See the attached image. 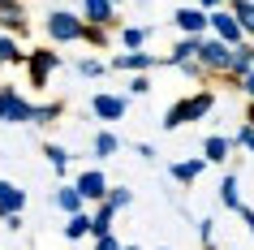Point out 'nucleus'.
I'll list each match as a JSON object with an SVG mask.
<instances>
[{
  "label": "nucleus",
  "instance_id": "6",
  "mask_svg": "<svg viewBox=\"0 0 254 250\" xmlns=\"http://www.w3.org/2000/svg\"><path fill=\"white\" fill-rule=\"evenodd\" d=\"M155 65H168V61H160L155 52H142V48H125V52H117L108 61V69H125V74H147Z\"/></svg>",
  "mask_w": 254,
  "mask_h": 250
},
{
  "label": "nucleus",
  "instance_id": "8",
  "mask_svg": "<svg viewBox=\"0 0 254 250\" xmlns=\"http://www.w3.org/2000/svg\"><path fill=\"white\" fill-rule=\"evenodd\" d=\"M91 112L99 121H121L125 112H129V95H108V91H99V95H91Z\"/></svg>",
  "mask_w": 254,
  "mask_h": 250
},
{
  "label": "nucleus",
  "instance_id": "5",
  "mask_svg": "<svg viewBox=\"0 0 254 250\" xmlns=\"http://www.w3.org/2000/svg\"><path fill=\"white\" fill-rule=\"evenodd\" d=\"M26 74H30V86H48V78H52V69L61 65V52H52V48H35V52H26Z\"/></svg>",
  "mask_w": 254,
  "mask_h": 250
},
{
  "label": "nucleus",
  "instance_id": "9",
  "mask_svg": "<svg viewBox=\"0 0 254 250\" xmlns=\"http://www.w3.org/2000/svg\"><path fill=\"white\" fill-rule=\"evenodd\" d=\"M82 22L86 26H112L117 22V4L112 0H82Z\"/></svg>",
  "mask_w": 254,
  "mask_h": 250
},
{
  "label": "nucleus",
  "instance_id": "32",
  "mask_svg": "<svg viewBox=\"0 0 254 250\" xmlns=\"http://www.w3.org/2000/svg\"><path fill=\"white\" fill-rule=\"evenodd\" d=\"M198 233H202V242H207V250L215 246V220H198Z\"/></svg>",
  "mask_w": 254,
  "mask_h": 250
},
{
  "label": "nucleus",
  "instance_id": "23",
  "mask_svg": "<svg viewBox=\"0 0 254 250\" xmlns=\"http://www.w3.org/2000/svg\"><path fill=\"white\" fill-rule=\"evenodd\" d=\"M26 61V52L17 48V39L13 35H0V65H22Z\"/></svg>",
  "mask_w": 254,
  "mask_h": 250
},
{
  "label": "nucleus",
  "instance_id": "26",
  "mask_svg": "<svg viewBox=\"0 0 254 250\" xmlns=\"http://www.w3.org/2000/svg\"><path fill=\"white\" fill-rule=\"evenodd\" d=\"M104 198H108L117 211H125L129 203H134V190H125V185H108V194H104Z\"/></svg>",
  "mask_w": 254,
  "mask_h": 250
},
{
  "label": "nucleus",
  "instance_id": "17",
  "mask_svg": "<svg viewBox=\"0 0 254 250\" xmlns=\"http://www.w3.org/2000/svg\"><path fill=\"white\" fill-rule=\"evenodd\" d=\"M202 168H207V160H177V164H173V181L194 185L202 177Z\"/></svg>",
  "mask_w": 254,
  "mask_h": 250
},
{
  "label": "nucleus",
  "instance_id": "14",
  "mask_svg": "<svg viewBox=\"0 0 254 250\" xmlns=\"http://www.w3.org/2000/svg\"><path fill=\"white\" fill-rule=\"evenodd\" d=\"M228 151H233V138H228V134H211V138L202 143V160H207V164H224Z\"/></svg>",
  "mask_w": 254,
  "mask_h": 250
},
{
  "label": "nucleus",
  "instance_id": "35",
  "mask_svg": "<svg viewBox=\"0 0 254 250\" xmlns=\"http://www.w3.org/2000/svg\"><path fill=\"white\" fill-rule=\"evenodd\" d=\"M4 229H9V233H17V229H22V211H13V216H4Z\"/></svg>",
  "mask_w": 254,
  "mask_h": 250
},
{
  "label": "nucleus",
  "instance_id": "2",
  "mask_svg": "<svg viewBox=\"0 0 254 250\" xmlns=\"http://www.w3.org/2000/svg\"><path fill=\"white\" fill-rule=\"evenodd\" d=\"M43 30H48V39H52V43H82V39H86V22H82V13H69V9H52L48 22H43Z\"/></svg>",
  "mask_w": 254,
  "mask_h": 250
},
{
  "label": "nucleus",
  "instance_id": "31",
  "mask_svg": "<svg viewBox=\"0 0 254 250\" xmlns=\"http://www.w3.org/2000/svg\"><path fill=\"white\" fill-rule=\"evenodd\" d=\"M233 143H241V147H246V151L254 156V125H250V121H246V125L237 130V138H233Z\"/></svg>",
  "mask_w": 254,
  "mask_h": 250
},
{
  "label": "nucleus",
  "instance_id": "37",
  "mask_svg": "<svg viewBox=\"0 0 254 250\" xmlns=\"http://www.w3.org/2000/svg\"><path fill=\"white\" fill-rule=\"evenodd\" d=\"M202 9H220V4H224V0H198Z\"/></svg>",
  "mask_w": 254,
  "mask_h": 250
},
{
  "label": "nucleus",
  "instance_id": "7",
  "mask_svg": "<svg viewBox=\"0 0 254 250\" xmlns=\"http://www.w3.org/2000/svg\"><path fill=\"white\" fill-rule=\"evenodd\" d=\"M207 30H211L215 39H224V43H241L246 35H241V26H237V17H233V9H207Z\"/></svg>",
  "mask_w": 254,
  "mask_h": 250
},
{
  "label": "nucleus",
  "instance_id": "24",
  "mask_svg": "<svg viewBox=\"0 0 254 250\" xmlns=\"http://www.w3.org/2000/svg\"><path fill=\"white\" fill-rule=\"evenodd\" d=\"M43 156H48V164H52V168L61 172V177L69 172V151H65L61 143H43Z\"/></svg>",
  "mask_w": 254,
  "mask_h": 250
},
{
  "label": "nucleus",
  "instance_id": "36",
  "mask_svg": "<svg viewBox=\"0 0 254 250\" xmlns=\"http://www.w3.org/2000/svg\"><path fill=\"white\" fill-rule=\"evenodd\" d=\"M237 211H241V220L250 224V233H254V211H250V207H246V203H241V207H237Z\"/></svg>",
  "mask_w": 254,
  "mask_h": 250
},
{
  "label": "nucleus",
  "instance_id": "1",
  "mask_svg": "<svg viewBox=\"0 0 254 250\" xmlns=\"http://www.w3.org/2000/svg\"><path fill=\"white\" fill-rule=\"evenodd\" d=\"M211 108H215V95H211V91H194V95H186V99H177V104L164 112L160 125L173 134V130H181V125H194V121H202Z\"/></svg>",
  "mask_w": 254,
  "mask_h": 250
},
{
  "label": "nucleus",
  "instance_id": "22",
  "mask_svg": "<svg viewBox=\"0 0 254 250\" xmlns=\"http://www.w3.org/2000/svg\"><path fill=\"white\" fill-rule=\"evenodd\" d=\"M220 203H224L228 211L241 207V190H237V177H233V172H224V181H220Z\"/></svg>",
  "mask_w": 254,
  "mask_h": 250
},
{
  "label": "nucleus",
  "instance_id": "28",
  "mask_svg": "<svg viewBox=\"0 0 254 250\" xmlns=\"http://www.w3.org/2000/svg\"><path fill=\"white\" fill-rule=\"evenodd\" d=\"M104 61H95V56H82V61H78V74H82V78H99V74H104Z\"/></svg>",
  "mask_w": 254,
  "mask_h": 250
},
{
  "label": "nucleus",
  "instance_id": "19",
  "mask_svg": "<svg viewBox=\"0 0 254 250\" xmlns=\"http://www.w3.org/2000/svg\"><path fill=\"white\" fill-rule=\"evenodd\" d=\"M52 203H56V207H61V211H65V216H69V211H82V207H86V198L78 194V185H61V190H56V198H52Z\"/></svg>",
  "mask_w": 254,
  "mask_h": 250
},
{
  "label": "nucleus",
  "instance_id": "11",
  "mask_svg": "<svg viewBox=\"0 0 254 250\" xmlns=\"http://www.w3.org/2000/svg\"><path fill=\"white\" fill-rule=\"evenodd\" d=\"M73 185H78V194L86 198V203H99V198L108 194V177H104L99 168H86V172H78V181H73Z\"/></svg>",
  "mask_w": 254,
  "mask_h": 250
},
{
  "label": "nucleus",
  "instance_id": "34",
  "mask_svg": "<svg viewBox=\"0 0 254 250\" xmlns=\"http://www.w3.org/2000/svg\"><path fill=\"white\" fill-rule=\"evenodd\" d=\"M237 86H241V91H246V95L254 99V65H250V69H246V74L237 78Z\"/></svg>",
  "mask_w": 254,
  "mask_h": 250
},
{
  "label": "nucleus",
  "instance_id": "21",
  "mask_svg": "<svg viewBox=\"0 0 254 250\" xmlns=\"http://www.w3.org/2000/svg\"><path fill=\"white\" fill-rule=\"evenodd\" d=\"M91 151L99 160H108V156H117V151H121V138L112 130H99V134H95V143H91Z\"/></svg>",
  "mask_w": 254,
  "mask_h": 250
},
{
  "label": "nucleus",
  "instance_id": "27",
  "mask_svg": "<svg viewBox=\"0 0 254 250\" xmlns=\"http://www.w3.org/2000/svg\"><path fill=\"white\" fill-rule=\"evenodd\" d=\"M147 35H151L147 26H125V30H121V43H125V48H142Z\"/></svg>",
  "mask_w": 254,
  "mask_h": 250
},
{
  "label": "nucleus",
  "instance_id": "25",
  "mask_svg": "<svg viewBox=\"0 0 254 250\" xmlns=\"http://www.w3.org/2000/svg\"><path fill=\"white\" fill-rule=\"evenodd\" d=\"M61 112H65V108L56 104V99H52V104H35V112H30V121H35V125H48V121H56Z\"/></svg>",
  "mask_w": 254,
  "mask_h": 250
},
{
  "label": "nucleus",
  "instance_id": "3",
  "mask_svg": "<svg viewBox=\"0 0 254 250\" xmlns=\"http://www.w3.org/2000/svg\"><path fill=\"white\" fill-rule=\"evenodd\" d=\"M194 61L207 69V78H224V74H228V61H233V43L215 39V35H202L198 56H194Z\"/></svg>",
  "mask_w": 254,
  "mask_h": 250
},
{
  "label": "nucleus",
  "instance_id": "39",
  "mask_svg": "<svg viewBox=\"0 0 254 250\" xmlns=\"http://www.w3.org/2000/svg\"><path fill=\"white\" fill-rule=\"evenodd\" d=\"M121 250H138V246H121Z\"/></svg>",
  "mask_w": 254,
  "mask_h": 250
},
{
  "label": "nucleus",
  "instance_id": "4",
  "mask_svg": "<svg viewBox=\"0 0 254 250\" xmlns=\"http://www.w3.org/2000/svg\"><path fill=\"white\" fill-rule=\"evenodd\" d=\"M30 112H35V104L17 86H0V121L4 125H30Z\"/></svg>",
  "mask_w": 254,
  "mask_h": 250
},
{
  "label": "nucleus",
  "instance_id": "33",
  "mask_svg": "<svg viewBox=\"0 0 254 250\" xmlns=\"http://www.w3.org/2000/svg\"><path fill=\"white\" fill-rule=\"evenodd\" d=\"M147 91H151L147 74H134V82H129V95H147Z\"/></svg>",
  "mask_w": 254,
  "mask_h": 250
},
{
  "label": "nucleus",
  "instance_id": "18",
  "mask_svg": "<svg viewBox=\"0 0 254 250\" xmlns=\"http://www.w3.org/2000/svg\"><path fill=\"white\" fill-rule=\"evenodd\" d=\"M228 9H233V17H237L241 35H246V39H254V0H233Z\"/></svg>",
  "mask_w": 254,
  "mask_h": 250
},
{
  "label": "nucleus",
  "instance_id": "38",
  "mask_svg": "<svg viewBox=\"0 0 254 250\" xmlns=\"http://www.w3.org/2000/svg\"><path fill=\"white\" fill-rule=\"evenodd\" d=\"M246 121H250V125H254V99H250V117H246Z\"/></svg>",
  "mask_w": 254,
  "mask_h": 250
},
{
  "label": "nucleus",
  "instance_id": "10",
  "mask_svg": "<svg viewBox=\"0 0 254 250\" xmlns=\"http://www.w3.org/2000/svg\"><path fill=\"white\" fill-rule=\"evenodd\" d=\"M173 22H177V30H181V35H207V9H202V4H194V9H177L173 13Z\"/></svg>",
  "mask_w": 254,
  "mask_h": 250
},
{
  "label": "nucleus",
  "instance_id": "12",
  "mask_svg": "<svg viewBox=\"0 0 254 250\" xmlns=\"http://www.w3.org/2000/svg\"><path fill=\"white\" fill-rule=\"evenodd\" d=\"M0 26L9 30V35H22V30H26V9H22V0H0Z\"/></svg>",
  "mask_w": 254,
  "mask_h": 250
},
{
  "label": "nucleus",
  "instance_id": "29",
  "mask_svg": "<svg viewBox=\"0 0 254 250\" xmlns=\"http://www.w3.org/2000/svg\"><path fill=\"white\" fill-rule=\"evenodd\" d=\"M173 69H181V74H186V78H198V82L207 78V69H202L198 61H181V65H173Z\"/></svg>",
  "mask_w": 254,
  "mask_h": 250
},
{
  "label": "nucleus",
  "instance_id": "30",
  "mask_svg": "<svg viewBox=\"0 0 254 250\" xmlns=\"http://www.w3.org/2000/svg\"><path fill=\"white\" fill-rule=\"evenodd\" d=\"M95 250H121V237L112 233V229H108V233H99V237H95Z\"/></svg>",
  "mask_w": 254,
  "mask_h": 250
},
{
  "label": "nucleus",
  "instance_id": "13",
  "mask_svg": "<svg viewBox=\"0 0 254 250\" xmlns=\"http://www.w3.org/2000/svg\"><path fill=\"white\" fill-rule=\"evenodd\" d=\"M26 207V190H17L13 181H4V177H0V220H4V216H13V211H22Z\"/></svg>",
  "mask_w": 254,
  "mask_h": 250
},
{
  "label": "nucleus",
  "instance_id": "15",
  "mask_svg": "<svg viewBox=\"0 0 254 250\" xmlns=\"http://www.w3.org/2000/svg\"><path fill=\"white\" fill-rule=\"evenodd\" d=\"M198 43H202V35H181V39H177V48L168 56H164V61H168V65H181V61H194V56H198Z\"/></svg>",
  "mask_w": 254,
  "mask_h": 250
},
{
  "label": "nucleus",
  "instance_id": "20",
  "mask_svg": "<svg viewBox=\"0 0 254 250\" xmlns=\"http://www.w3.org/2000/svg\"><path fill=\"white\" fill-rule=\"evenodd\" d=\"M65 237H69V242H82V237H91V216H86V211H69V220H65Z\"/></svg>",
  "mask_w": 254,
  "mask_h": 250
},
{
  "label": "nucleus",
  "instance_id": "16",
  "mask_svg": "<svg viewBox=\"0 0 254 250\" xmlns=\"http://www.w3.org/2000/svg\"><path fill=\"white\" fill-rule=\"evenodd\" d=\"M112 220H117V207H112L108 198H99V203H95V211H91V237L108 233V229H112Z\"/></svg>",
  "mask_w": 254,
  "mask_h": 250
}]
</instances>
